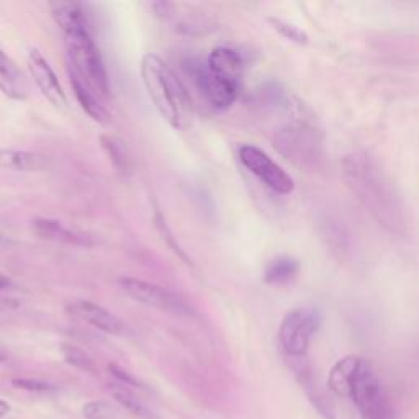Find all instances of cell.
<instances>
[{
	"label": "cell",
	"instance_id": "17",
	"mask_svg": "<svg viewBox=\"0 0 419 419\" xmlns=\"http://www.w3.org/2000/svg\"><path fill=\"white\" fill-rule=\"evenodd\" d=\"M0 92L12 100H25L28 95V82L23 72L2 49H0Z\"/></svg>",
	"mask_w": 419,
	"mask_h": 419
},
{
	"label": "cell",
	"instance_id": "6",
	"mask_svg": "<svg viewBox=\"0 0 419 419\" xmlns=\"http://www.w3.org/2000/svg\"><path fill=\"white\" fill-rule=\"evenodd\" d=\"M349 400L355 405L360 419H395V410L370 362L365 360L362 365Z\"/></svg>",
	"mask_w": 419,
	"mask_h": 419
},
{
	"label": "cell",
	"instance_id": "9",
	"mask_svg": "<svg viewBox=\"0 0 419 419\" xmlns=\"http://www.w3.org/2000/svg\"><path fill=\"white\" fill-rule=\"evenodd\" d=\"M195 77V81L199 82L200 92L206 98V102L216 110H228L240 97L241 82L215 74L206 67V64L196 67Z\"/></svg>",
	"mask_w": 419,
	"mask_h": 419
},
{
	"label": "cell",
	"instance_id": "25",
	"mask_svg": "<svg viewBox=\"0 0 419 419\" xmlns=\"http://www.w3.org/2000/svg\"><path fill=\"white\" fill-rule=\"evenodd\" d=\"M87 419H117V411L107 401H90L82 408Z\"/></svg>",
	"mask_w": 419,
	"mask_h": 419
},
{
	"label": "cell",
	"instance_id": "7",
	"mask_svg": "<svg viewBox=\"0 0 419 419\" xmlns=\"http://www.w3.org/2000/svg\"><path fill=\"white\" fill-rule=\"evenodd\" d=\"M118 283L129 298L146 305L149 308H156L159 312L172 313L177 317H192L194 314V308L190 307L182 295L158 285V283L133 277H122Z\"/></svg>",
	"mask_w": 419,
	"mask_h": 419
},
{
	"label": "cell",
	"instance_id": "13",
	"mask_svg": "<svg viewBox=\"0 0 419 419\" xmlns=\"http://www.w3.org/2000/svg\"><path fill=\"white\" fill-rule=\"evenodd\" d=\"M365 359L359 355H346L336 362L328 375V388L336 396L349 398L353 385Z\"/></svg>",
	"mask_w": 419,
	"mask_h": 419
},
{
	"label": "cell",
	"instance_id": "29",
	"mask_svg": "<svg viewBox=\"0 0 419 419\" xmlns=\"http://www.w3.org/2000/svg\"><path fill=\"white\" fill-rule=\"evenodd\" d=\"M10 410H12V408H10L8 403L5 401V400H2V398H0V418L7 416L8 413H10Z\"/></svg>",
	"mask_w": 419,
	"mask_h": 419
},
{
	"label": "cell",
	"instance_id": "15",
	"mask_svg": "<svg viewBox=\"0 0 419 419\" xmlns=\"http://www.w3.org/2000/svg\"><path fill=\"white\" fill-rule=\"evenodd\" d=\"M49 10H51V17H53L56 25L63 30L64 36L82 33V32H90L89 22H87V15L81 4L63 2V0H58V2L49 4Z\"/></svg>",
	"mask_w": 419,
	"mask_h": 419
},
{
	"label": "cell",
	"instance_id": "3",
	"mask_svg": "<svg viewBox=\"0 0 419 419\" xmlns=\"http://www.w3.org/2000/svg\"><path fill=\"white\" fill-rule=\"evenodd\" d=\"M273 146L283 158L308 172L321 169L326 163L323 136L305 122L283 125L273 136Z\"/></svg>",
	"mask_w": 419,
	"mask_h": 419
},
{
	"label": "cell",
	"instance_id": "8",
	"mask_svg": "<svg viewBox=\"0 0 419 419\" xmlns=\"http://www.w3.org/2000/svg\"><path fill=\"white\" fill-rule=\"evenodd\" d=\"M237 154H240L241 164L273 192L281 195L293 192V179L272 158H268L262 149L244 144L240 148Z\"/></svg>",
	"mask_w": 419,
	"mask_h": 419
},
{
	"label": "cell",
	"instance_id": "21",
	"mask_svg": "<svg viewBox=\"0 0 419 419\" xmlns=\"http://www.w3.org/2000/svg\"><path fill=\"white\" fill-rule=\"evenodd\" d=\"M100 146L118 172L128 174L131 170V154H129V149L123 139L115 136V134H102Z\"/></svg>",
	"mask_w": 419,
	"mask_h": 419
},
{
	"label": "cell",
	"instance_id": "19",
	"mask_svg": "<svg viewBox=\"0 0 419 419\" xmlns=\"http://www.w3.org/2000/svg\"><path fill=\"white\" fill-rule=\"evenodd\" d=\"M69 74H71L72 90H74V95L77 98V102H79L82 110H84L92 120L97 123H102V125H105V123L110 122V115H108L105 107H103L102 103L97 100L95 95L92 94L90 87L87 85L81 77H77L72 71Z\"/></svg>",
	"mask_w": 419,
	"mask_h": 419
},
{
	"label": "cell",
	"instance_id": "26",
	"mask_svg": "<svg viewBox=\"0 0 419 419\" xmlns=\"http://www.w3.org/2000/svg\"><path fill=\"white\" fill-rule=\"evenodd\" d=\"M12 384L17 388H22V390L27 391H36V393H48L56 390L54 385L48 384V382L43 380H33V379H13Z\"/></svg>",
	"mask_w": 419,
	"mask_h": 419
},
{
	"label": "cell",
	"instance_id": "1",
	"mask_svg": "<svg viewBox=\"0 0 419 419\" xmlns=\"http://www.w3.org/2000/svg\"><path fill=\"white\" fill-rule=\"evenodd\" d=\"M343 177L359 203L390 232L408 231V210L396 184L374 156L354 151L343 161Z\"/></svg>",
	"mask_w": 419,
	"mask_h": 419
},
{
	"label": "cell",
	"instance_id": "5",
	"mask_svg": "<svg viewBox=\"0 0 419 419\" xmlns=\"http://www.w3.org/2000/svg\"><path fill=\"white\" fill-rule=\"evenodd\" d=\"M321 326V313L318 308H295L283 317L278 328V343L290 359L307 357L314 334Z\"/></svg>",
	"mask_w": 419,
	"mask_h": 419
},
{
	"label": "cell",
	"instance_id": "2",
	"mask_svg": "<svg viewBox=\"0 0 419 419\" xmlns=\"http://www.w3.org/2000/svg\"><path fill=\"white\" fill-rule=\"evenodd\" d=\"M141 79L149 98L167 125L180 129L185 120L187 94L174 71L158 54L148 53L141 59Z\"/></svg>",
	"mask_w": 419,
	"mask_h": 419
},
{
	"label": "cell",
	"instance_id": "12",
	"mask_svg": "<svg viewBox=\"0 0 419 419\" xmlns=\"http://www.w3.org/2000/svg\"><path fill=\"white\" fill-rule=\"evenodd\" d=\"M292 369L293 374L297 377L300 386L307 395L308 401L312 403V406L317 410V413L323 419H336V413L333 408V403L329 401L328 395H326L321 384H319L318 377L314 375V370L309 362L302 357V359H292Z\"/></svg>",
	"mask_w": 419,
	"mask_h": 419
},
{
	"label": "cell",
	"instance_id": "11",
	"mask_svg": "<svg viewBox=\"0 0 419 419\" xmlns=\"http://www.w3.org/2000/svg\"><path fill=\"white\" fill-rule=\"evenodd\" d=\"M67 313L107 334L122 336L126 333V324L117 314L108 312V309L100 307V305L89 302V300H76V302H71L67 305Z\"/></svg>",
	"mask_w": 419,
	"mask_h": 419
},
{
	"label": "cell",
	"instance_id": "18",
	"mask_svg": "<svg viewBox=\"0 0 419 419\" xmlns=\"http://www.w3.org/2000/svg\"><path fill=\"white\" fill-rule=\"evenodd\" d=\"M0 167L15 172H41L49 167V158L20 149H0Z\"/></svg>",
	"mask_w": 419,
	"mask_h": 419
},
{
	"label": "cell",
	"instance_id": "10",
	"mask_svg": "<svg viewBox=\"0 0 419 419\" xmlns=\"http://www.w3.org/2000/svg\"><path fill=\"white\" fill-rule=\"evenodd\" d=\"M27 63L32 79L40 89L41 95L53 107L64 108L67 105V98L63 90V85L59 84L58 76H56V72L48 61H46L45 56L38 49H32L28 53Z\"/></svg>",
	"mask_w": 419,
	"mask_h": 419
},
{
	"label": "cell",
	"instance_id": "22",
	"mask_svg": "<svg viewBox=\"0 0 419 419\" xmlns=\"http://www.w3.org/2000/svg\"><path fill=\"white\" fill-rule=\"evenodd\" d=\"M108 388H110V393L113 395V398H115V400L120 403L125 410L131 413V415L141 419H158V416L154 415V413L136 396V393L133 391V388L118 384V382H113Z\"/></svg>",
	"mask_w": 419,
	"mask_h": 419
},
{
	"label": "cell",
	"instance_id": "20",
	"mask_svg": "<svg viewBox=\"0 0 419 419\" xmlns=\"http://www.w3.org/2000/svg\"><path fill=\"white\" fill-rule=\"evenodd\" d=\"M300 261L290 256H278L272 259L264 268V282L268 285H285L300 273Z\"/></svg>",
	"mask_w": 419,
	"mask_h": 419
},
{
	"label": "cell",
	"instance_id": "28",
	"mask_svg": "<svg viewBox=\"0 0 419 419\" xmlns=\"http://www.w3.org/2000/svg\"><path fill=\"white\" fill-rule=\"evenodd\" d=\"M13 287V282L12 278L8 276H5L4 272H0V292H5V290H10V288Z\"/></svg>",
	"mask_w": 419,
	"mask_h": 419
},
{
	"label": "cell",
	"instance_id": "14",
	"mask_svg": "<svg viewBox=\"0 0 419 419\" xmlns=\"http://www.w3.org/2000/svg\"><path fill=\"white\" fill-rule=\"evenodd\" d=\"M32 230L36 236L41 237V240L66 242V244L84 246V247H89L94 244L92 236L85 235V232L71 230V228L64 226L61 221H56V220H48V218L35 220L32 225Z\"/></svg>",
	"mask_w": 419,
	"mask_h": 419
},
{
	"label": "cell",
	"instance_id": "31",
	"mask_svg": "<svg viewBox=\"0 0 419 419\" xmlns=\"http://www.w3.org/2000/svg\"><path fill=\"white\" fill-rule=\"evenodd\" d=\"M0 318H2V313H0Z\"/></svg>",
	"mask_w": 419,
	"mask_h": 419
},
{
	"label": "cell",
	"instance_id": "24",
	"mask_svg": "<svg viewBox=\"0 0 419 419\" xmlns=\"http://www.w3.org/2000/svg\"><path fill=\"white\" fill-rule=\"evenodd\" d=\"M268 23H271L273 30H277V32L281 33L285 40H290V41H293V43H298V45L308 43V35L305 33L303 30L293 27L292 23H287V22H283V20L272 18V17L268 18Z\"/></svg>",
	"mask_w": 419,
	"mask_h": 419
},
{
	"label": "cell",
	"instance_id": "4",
	"mask_svg": "<svg viewBox=\"0 0 419 419\" xmlns=\"http://www.w3.org/2000/svg\"><path fill=\"white\" fill-rule=\"evenodd\" d=\"M64 38L72 72L81 77L90 89L107 95L110 92V82L100 49L97 48L90 32L66 35Z\"/></svg>",
	"mask_w": 419,
	"mask_h": 419
},
{
	"label": "cell",
	"instance_id": "16",
	"mask_svg": "<svg viewBox=\"0 0 419 419\" xmlns=\"http://www.w3.org/2000/svg\"><path fill=\"white\" fill-rule=\"evenodd\" d=\"M206 67L221 77L241 82L242 74H244V59L236 49L220 46L210 53L208 59H206Z\"/></svg>",
	"mask_w": 419,
	"mask_h": 419
},
{
	"label": "cell",
	"instance_id": "23",
	"mask_svg": "<svg viewBox=\"0 0 419 419\" xmlns=\"http://www.w3.org/2000/svg\"><path fill=\"white\" fill-rule=\"evenodd\" d=\"M61 353H63V357L67 364L76 367V369L90 372V374H94V372L97 370L92 357L87 354L85 350H82L81 348H77V346H74V344H63L61 346Z\"/></svg>",
	"mask_w": 419,
	"mask_h": 419
},
{
	"label": "cell",
	"instance_id": "27",
	"mask_svg": "<svg viewBox=\"0 0 419 419\" xmlns=\"http://www.w3.org/2000/svg\"><path fill=\"white\" fill-rule=\"evenodd\" d=\"M108 372H110L112 377L115 379V382H118V384L129 386V388H141V384H139L134 377L129 375L126 370H123L120 365L108 364Z\"/></svg>",
	"mask_w": 419,
	"mask_h": 419
},
{
	"label": "cell",
	"instance_id": "30",
	"mask_svg": "<svg viewBox=\"0 0 419 419\" xmlns=\"http://www.w3.org/2000/svg\"><path fill=\"white\" fill-rule=\"evenodd\" d=\"M5 360H7V353L0 348V362H5Z\"/></svg>",
	"mask_w": 419,
	"mask_h": 419
}]
</instances>
